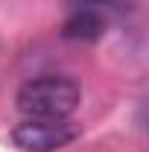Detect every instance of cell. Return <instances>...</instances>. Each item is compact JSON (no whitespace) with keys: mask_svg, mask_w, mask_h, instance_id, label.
<instances>
[{"mask_svg":"<svg viewBox=\"0 0 149 152\" xmlns=\"http://www.w3.org/2000/svg\"><path fill=\"white\" fill-rule=\"evenodd\" d=\"M82 85L67 73H44L26 79L15 94V105L26 120H67L79 108Z\"/></svg>","mask_w":149,"mask_h":152,"instance_id":"1","label":"cell"},{"mask_svg":"<svg viewBox=\"0 0 149 152\" xmlns=\"http://www.w3.org/2000/svg\"><path fill=\"white\" fill-rule=\"evenodd\" d=\"M79 137V129L67 120H23L12 129V143L23 152H56Z\"/></svg>","mask_w":149,"mask_h":152,"instance_id":"2","label":"cell"},{"mask_svg":"<svg viewBox=\"0 0 149 152\" xmlns=\"http://www.w3.org/2000/svg\"><path fill=\"white\" fill-rule=\"evenodd\" d=\"M102 32H105L102 15L96 9H88V6L76 9L61 26V35L70 41H96V38H102Z\"/></svg>","mask_w":149,"mask_h":152,"instance_id":"3","label":"cell"},{"mask_svg":"<svg viewBox=\"0 0 149 152\" xmlns=\"http://www.w3.org/2000/svg\"><path fill=\"white\" fill-rule=\"evenodd\" d=\"M82 3H85L88 9H99V6H111L114 0H82Z\"/></svg>","mask_w":149,"mask_h":152,"instance_id":"4","label":"cell"}]
</instances>
